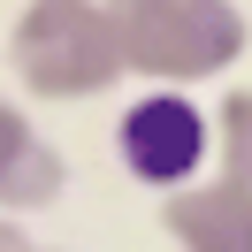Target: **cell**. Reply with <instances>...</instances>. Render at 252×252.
Masks as SVG:
<instances>
[{
  "instance_id": "obj_1",
  "label": "cell",
  "mask_w": 252,
  "mask_h": 252,
  "mask_svg": "<svg viewBox=\"0 0 252 252\" xmlns=\"http://www.w3.org/2000/svg\"><path fill=\"white\" fill-rule=\"evenodd\" d=\"M130 153H138V168L176 176L191 153H199V123H191L184 107H145L138 123H130Z\"/></svg>"
}]
</instances>
